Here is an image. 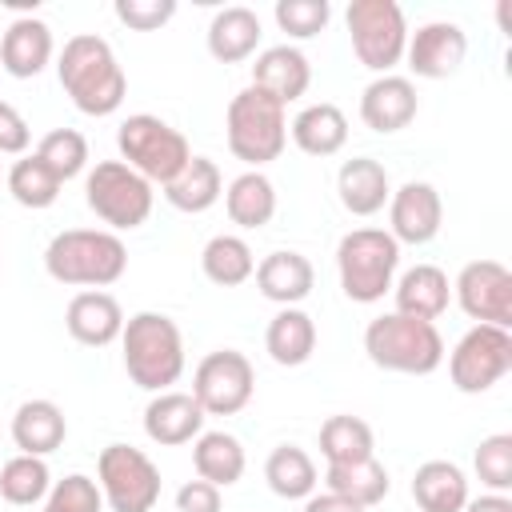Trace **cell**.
<instances>
[{
    "label": "cell",
    "mask_w": 512,
    "mask_h": 512,
    "mask_svg": "<svg viewBox=\"0 0 512 512\" xmlns=\"http://www.w3.org/2000/svg\"><path fill=\"white\" fill-rule=\"evenodd\" d=\"M56 76L68 100L84 116H112L128 96V76L112 44L96 32H80L64 40V52L56 56Z\"/></svg>",
    "instance_id": "1"
},
{
    "label": "cell",
    "mask_w": 512,
    "mask_h": 512,
    "mask_svg": "<svg viewBox=\"0 0 512 512\" xmlns=\"http://www.w3.org/2000/svg\"><path fill=\"white\" fill-rule=\"evenodd\" d=\"M44 272L68 288H108L128 272V248L108 228H64L44 248Z\"/></svg>",
    "instance_id": "2"
},
{
    "label": "cell",
    "mask_w": 512,
    "mask_h": 512,
    "mask_svg": "<svg viewBox=\"0 0 512 512\" xmlns=\"http://www.w3.org/2000/svg\"><path fill=\"white\" fill-rule=\"evenodd\" d=\"M124 372L144 392H168L184 372V336L180 324L164 312H136L120 332Z\"/></svg>",
    "instance_id": "3"
},
{
    "label": "cell",
    "mask_w": 512,
    "mask_h": 512,
    "mask_svg": "<svg viewBox=\"0 0 512 512\" xmlns=\"http://www.w3.org/2000/svg\"><path fill=\"white\" fill-rule=\"evenodd\" d=\"M364 352L384 372L428 376L444 364V336L432 320H412L400 312H384L364 328Z\"/></svg>",
    "instance_id": "4"
},
{
    "label": "cell",
    "mask_w": 512,
    "mask_h": 512,
    "mask_svg": "<svg viewBox=\"0 0 512 512\" xmlns=\"http://www.w3.org/2000/svg\"><path fill=\"white\" fill-rule=\"evenodd\" d=\"M400 268V244L384 228H352L336 244L340 288L352 304H376L392 292Z\"/></svg>",
    "instance_id": "5"
},
{
    "label": "cell",
    "mask_w": 512,
    "mask_h": 512,
    "mask_svg": "<svg viewBox=\"0 0 512 512\" xmlns=\"http://www.w3.org/2000/svg\"><path fill=\"white\" fill-rule=\"evenodd\" d=\"M224 136H228V152L236 160H244L248 168H264L272 164L284 144H288V116L284 104H276L272 96H264L260 88H244L228 100L224 112Z\"/></svg>",
    "instance_id": "6"
},
{
    "label": "cell",
    "mask_w": 512,
    "mask_h": 512,
    "mask_svg": "<svg viewBox=\"0 0 512 512\" xmlns=\"http://www.w3.org/2000/svg\"><path fill=\"white\" fill-rule=\"evenodd\" d=\"M116 148H120V160L132 172H140L148 184H160V188L192 160L188 136L180 128H172L168 120L152 116V112H136V116L120 120Z\"/></svg>",
    "instance_id": "7"
},
{
    "label": "cell",
    "mask_w": 512,
    "mask_h": 512,
    "mask_svg": "<svg viewBox=\"0 0 512 512\" xmlns=\"http://www.w3.org/2000/svg\"><path fill=\"white\" fill-rule=\"evenodd\" d=\"M84 204L100 224H108V232H132L152 216L156 192L124 160H100L84 176Z\"/></svg>",
    "instance_id": "8"
},
{
    "label": "cell",
    "mask_w": 512,
    "mask_h": 512,
    "mask_svg": "<svg viewBox=\"0 0 512 512\" xmlns=\"http://www.w3.org/2000/svg\"><path fill=\"white\" fill-rule=\"evenodd\" d=\"M344 24H348V36H352L356 60L368 72L388 76L404 60L408 20H404V8L396 0H352L348 12H344Z\"/></svg>",
    "instance_id": "9"
},
{
    "label": "cell",
    "mask_w": 512,
    "mask_h": 512,
    "mask_svg": "<svg viewBox=\"0 0 512 512\" xmlns=\"http://www.w3.org/2000/svg\"><path fill=\"white\" fill-rule=\"evenodd\" d=\"M96 484L112 512H152L160 500V468L132 444H108L96 456Z\"/></svg>",
    "instance_id": "10"
},
{
    "label": "cell",
    "mask_w": 512,
    "mask_h": 512,
    "mask_svg": "<svg viewBox=\"0 0 512 512\" xmlns=\"http://www.w3.org/2000/svg\"><path fill=\"white\" fill-rule=\"evenodd\" d=\"M508 372H512V332L508 328L472 324L448 352L452 388L464 396H480V392L496 388Z\"/></svg>",
    "instance_id": "11"
},
{
    "label": "cell",
    "mask_w": 512,
    "mask_h": 512,
    "mask_svg": "<svg viewBox=\"0 0 512 512\" xmlns=\"http://www.w3.org/2000/svg\"><path fill=\"white\" fill-rule=\"evenodd\" d=\"M252 392H256V368L236 348L208 352L192 372V396L204 408V416H236L240 408H248Z\"/></svg>",
    "instance_id": "12"
},
{
    "label": "cell",
    "mask_w": 512,
    "mask_h": 512,
    "mask_svg": "<svg viewBox=\"0 0 512 512\" xmlns=\"http://www.w3.org/2000/svg\"><path fill=\"white\" fill-rule=\"evenodd\" d=\"M452 296L460 312L476 324L512 332V272L500 260H472L452 280Z\"/></svg>",
    "instance_id": "13"
},
{
    "label": "cell",
    "mask_w": 512,
    "mask_h": 512,
    "mask_svg": "<svg viewBox=\"0 0 512 512\" xmlns=\"http://www.w3.org/2000/svg\"><path fill=\"white\" fill-rule=\"evenodd\" d=\"M468 56V36L452 20H428L416 32H408L404 60L420 80H448L460 72Z\"/></svg>",
    "instance_id": "14"
},
{
    "label": "cell",
    "mask_w": 512,
    "mask_h": 512,
    "mask_svg": "<svg viewBox=\"0 0 512 512\" xmlns=\"http://www.w3.org/2000/svg\"><path fill=\"white\" fill-rule=\"evenodd\" d=\"M444 224V200L428 180H408L388 196V236L396 244H428Z\"/></svg>",
    "instance_id": "15"
},
{
    "label": "cell",
    "mask_w": 512,
    "mask_h": 512,
    "mask_svg": "<svg viewBox=\"0 0 512 512\" xmlns=\"http://www.w3.org/2000/svg\"><path fill=\"white\" fill-rule=\"evenodd\" d=\"M64 328L84 348H108L124 332V308L104 288H84L64 308Z\"/></svg>",
    "instance_id": "16"
},
{
    "label": "cell",
    "mask_w": 512,
    "mask_h": 512,
    "mask_svg": "<svg viewBox=\"0 0 512 512\" xmlns=\"http://www.w3.org/2000/svg\"><path fill=\"white\" fill-rule=\"evenodd\" d=\"M204 408L196 404L192 392H156L144 408V436L160 448H180V444H192L200 432H204Z\"/></svg>",
    "instance_id": "17"
},
{
    "label": "cell",
    "mask_w": 512,
    "mask_h": 512,
    "mask_svg": "<svg viewBox=\"0 0 512 512\" xmlns=\"http://www.w3.org/2000/svg\"><path fill=\"white\" fill-rule=\"evenodd\" d=\"M420 112V100H416V84L408 76H376L364 92H360V120L380 132V136H392L400 128H408Z\"/></svg>",
    "instance_id": "18"
},
{
    "label": "cell",
    "mask_w": 512,
    "mask_h": 512,
    "mask_svg": "<svg viewBox=\"0 0 512 512\" xmlns=\"http://www.w3.org/2000/svg\"><path fill=\"white\" fill-rule=\"evenodd\" d=\"M312 84V64L296 44H272L256 56L252 64V88H260L264 96H272L276 104H292L308 92Z\"/></svg>",
    "instance_id": "19"
},
{
    "label": "cell",
    "mask_w": 512,
    "mask_h": 512,
    "mask_svg": "<svg viewBox=\"0 0 512 512\" xmlns=\"http://www.w3.org/2000/svg\"><path fill=\"white\" fill-rule=\"evenodd\" d=\"M52 28L40 16H16L0 36V68L16 80H32L52 64Z\"/></svg>",
    "instance_id": "20"
},
{
    "label": "cell",
    "mask_w": 512,
    "mask_h": 512,
    "mask_svg": "<svg viewBox=\"0 0 512 512\" xmlns=\"http://www.w3.org/2000/svg\"><path fill=\"white\" fill-rule=\"evenodd\" d=\"M256 288L264 300L280 304V308H296L300 300H308L312 284H316V268L304 252H292V248H280V252H268L260 264H256Z\"/></svg>",
    "instance_id": "21"
},
{
    "label": "cell",
    "mask_w": 512,
    "mask_h": 512,
    "mask_svg": "<svg viewBox=\"0 0 512 512\" xmlns=\"http://www.w3.org/2000/svg\"><path fill=\"white\" fill-rule=\"evenodd\" d=\"M336 196L344 204V212L352 216H376L388 196H392V180H388V168L372 156H352L340 164L336 172Z\"/></svg>",
    "instance_id": "22"
},
{
    "label": "cell",
    "mask_w": 512,
    "mask_h": 512,
    "mask_svg": "<svg viewBox=\"0 0 512 512\" xmlns=\"http://www.w3.org/2000/svg\"><path fill=\"white\" fill-rule=\"evenodd\" d=\"M392 300L400 316H412V320H440L448 312V300H452V284L448 276L436 268V264H416L408 268L396 284H392Z\"/></svg>",
    "instance_id": "23"
},
{
    "label": "cell",
    "mask_w": 512,
    "mask_h": 512,
    "mask_svg": "<svg viewBox=\"0 0 512 512\" xmlns=\"http://www.w3.org/2000/svg\"><path fill=\"white\" fill-rule=\"evenodd\" d=\"M204 36H208L212 60H220V64H240V60L256 56L264 28H260V16H256L252 8L228 4V8H220V12L208 20V32H204Z\"/></svg>",
    "instance_id": "24"
},
{
    "label": "cell",
    "mask_w": 512,
    "mask_h": 512,
    "mask_svg": "<svg viewBox=\"0 0 512 512\" xmlns=\"http://www.w3.org/2000/svg\"><path fill=\"white\" fill-rule=\"evenodd\" d=\"M68 436L64 408L56 400H24L12 412V444L24 456H52Z\"/></svg>",
    "instance_id": "25"
},
{
    "label": "cell",
    "mask_w": 512,
    "mask_h": 512,
    "mask_svg": "<svg viewBox=\"0 0 512 512\" xmlns=\"http://www.w3.org/2000/svg\"><path fill=\"white\" fill-rule=\"evenodd\" d=\"M288 136L304 156H336L348 144V116L336 104L320 100L292 116Z\"/></svg>",
    "instance_id": "26"
},
{
    "label": "cell",
    "mask_w": 512,
    "mask_h": 512,
    "mask_svg": "<svg viewBox=\"0 0 512 512\" xmlns=\"http://www.w3.org/2000/svg\"><path fill=\"white\" fill-rule=\"evenodd\" d=\"M412 500L420 512H460L468 504V476L452 460H424L412 476Z\"/></svg>",
    "instance_id": "27"
},
{
    "label": "cell",
    "mask_w": 512,
    "mask_h": 512,
    "mask_svg": "<svg viewBox=\"0 0 512 512\" xmlns=\"http://www.w3.org/2000/svg\"><path fill=\"white\" fill-rule=\"evenodd\" d=\"M224 196V176H220V164L208 160V156H192L168 184H164V200L176 208V212H208L216 200Z\"/></svg>",
    "instance_id": "28"
},
{
    "label": "cell",
    "mask_w": 512,
    "mask_h": 512,
    "mask_svg": "<svg viewBox=\"0 0 512 512\" xmlns=\"http://www.w3.org/2000/svg\"><path fill=\"white\" fill-rule=\"evenodd\" d=\"M264 352L280 364V368H300L312 360L316 352V320L304 308H280L268 320L264 332Z\"/></svg>",
    "instance_id": "29"
},
{
    "label": "cell",
    "mask_w": 512,
    "mask_h": 512,
    "mask_svg": "<svg viewBox=\"0 0 512 512\" xmlns=\"http://www.w3.org/2000/svg\"><path fill=\"white\" fill-rule=\"evenodd\" d=\"M192 468L200 480H208L216 488H232L244 476L248 456L232 432H200L192 440Z\"/></svg>",
    "instance_id": "30"
},
{
    "label": "cell",
    "mask_w": 512,
    "mask_h": 512,
    "mask_svg": "<svg viewBox=\"0 0 512 512\" xmlns=\"http://www.w3.org/2000/svg\"><path fill=\"white\" fill-rule=\"evenodd\" d=\"M224 212H228V220L240 224V228H264V224L276 216V184H272L260 168L240 172V176L224 188Z\"/></svg>",
    "instance_id": "31"
},
{
    "label": "cell",
    "mask_w": 512,
    "mask_h": 512,
    "mask_svg": "<svg viewBox=\"0 0 512 512\" xmlns=\"http://www.w3.org/2000/svg\"><path fill=\"white\" fill-rule=\"evenodd\" d=\"M388 488H392L388 468L376 456L356 460V464H328V472H324V492L344 496L360 508H376L388 496Z\"/></svg>",
    "instance_id": "32"
},
{
    "label": "cell",
    "mask_w": 512,
    "mask_h": 512,
    "mask_svg": "<svg viewBox=\"0 0 512 512\" xmlns=\"http://www.w3.org/2000/svg\"><path fill=\"white\" fill-rule=\"evenodd\" d=\"M264 480H268V488H272L280 500H308V496L316 492V484H320L312 456H308L304 448H296V444H276V448L268 452V460H264Z\"/></svg>",
    "instance_id": "33"
},
{
    "label": "cell",
    "mask_w": 512,
    "mask_h": 512,
    "mask_svg": "<svg viewBox=\"0 0 512 512\" xmlns=\"http://www.w3.org/2000/svg\"><path fill=\"white\" fill-rule=\"evenodd\" d=\"M200 268H204V276H208L212 284H220V288H236V284L252 280V272H256V256H252V248H248L244 236L220 232V236H212V240L200 248Z\"/></svg>",
    "instance_id": "34"
},
{
    "label": "cell",
    "mask_w": 512,
    "mask_h": 512,
    "mask_svg": "<svg viewBox=\"0 0 512 512\" xmlns=\"http://www.w3.org/2000/svg\"><path fill=\"white\" fill-rule=\"evenodd\" d=\"M320 456L328 464H356V460H368L376 456V436H372V424L360 420V416H328L320 424Z\"/></svg>",
    "instance_id": "35"
},
{
    "label": "cell",
    "mask_w": 512,
    "mask_h": 512,
    "mask_svg": "<svg viewBox=\"0 0 512 512\" xmlns=\"http://www.w3.org/2000/svg\"><path fill=\"white\" fill-rule=\"evenodd\" d=\"M60 180H56V172L32 152H24L12 168H8V192H12V200L20 204V208H52L56 204V196H60Z\"/></svg>",
    "instance_id": "36"
},
{
    "label": "cell",
    "mask_w": 512,
    "mask_h": 512,
    "mask_svg": "<svg viewBox=\"0 0 512 512\" xmlns=\"http://www.w3.org/2000/svg\"><path fill=\"white\" fill-rule=\"evenodd\" d=\"M48 488H52V472H48L44 456L20 452L0 468V496L16 508H32V504L48 500Z\"/></svg>",
    "instance_id": "37"
},
{
    "label": "cell",
    "mask_w": 512,
    "mask_h": 512,
    "mask_svg": "<svg viewBox=\"0 0 512 512\" xmlns=\"http://www.w3.org/2000/svg\"><path fill=\"white\" fill-rule=\"evenodd\" d=\"M36 156L56 172V180H72L88 168V140L76 132V128H52L40 144H36Z\"/></svg>",
    "instance_id": "38"
},
{
    "label": "cell",
    "mask_w": 512,
    "mask_h": 512,
    "mask_svg": "<svg viewBox=\"0 0 512 512\" xmlns=\"http://www.w3.org/2000/svg\"><path fill=\"white\" fill-rule=\"evenodd\" d=\"M472 468L480 476V484L488 492H512V436L508 432H492L476 444V456H472Z\"/></svg>",
    "instance_id": "39"
},
{
    "label": "cell",
    "mask_w": 512,
    "mask_h": 512,
    "mask_svg": "<svg viewBox=\"0 0 512 512\" xmlns=\"http://www.w3.org/2000/svg\"><path fill=\"white\" fill-rule=\"evenodd\" d=\"M272 16H276L280 32H288L292 40H312L328 28L332 4L328 0H276Z\"/></svg>",
    "instance_id": "40"
},
{
    "label": "cell",
    "mask_w": 512,
    "mask_h": 512,
    "mask_svg": "<svg viewBox=\"0 0 512 512\" xmlns=\"http://www.w3.org/2000/svg\"><path fill=\"white\" fill-rule=\"evenodd\" d=\"M44 508L48 512H104V496H100V484L92 476L68 472L64 480H52Z\"/></svg>",
    "instance_id": "41"
},
{
    "label": "cell",
    "mask_w": 512,
    "mask_h": 512,
    "mask_svg": "<svg viewBox=\"0 0 512 512\" xmlns=\"http://www.w3.org/2000/svg\"><path fill=\"white\" fill-rule=\"evenodd\" d=\"M112 12L132 32H156L176 16V0H116Z\"/></svg>",
    "instance_id": "42"
},
{
    "label": "cell",
    "mask_w": 512,
    "mask_h": 512,
    "mask_svg": "<svg viewBox=\"0 0 512 512\" xmlns=\"http://www.w3.org/2000/svg\"><path fill=\"white\" fill-rule=\"evenodd\" d=\"M28 144H32L28 120L8 100H0V156H24Z\"/></svg>",
    "instance_id": "43"
},
{
    "label": "cell",
    "mask_w": 512,
    "mask_h": 512,
    "mask_svg": "<svg viewBox=\"0 0 512 512\" xmlns=\"http://www.w3.org/2000/svg\"><path fill=\"white\" fill-rule=\"evenodd\" d=\"M176 512H224V500H220V488L208 484V480H188L176 488Z\"/></svg>",
    "instance_id": "44"
},
{
    "label": "cell",
    "mask_w": 512,
    "mask_h": 512,
    "mask_svg": "<svg viewBox=\"0 0 512 512\" xmlns=\"http://www.w3.org/2000/svg\"><path fill=\"white\" fill-rule=\"evenodd\" d=\"M304 512H368V508H360V504H352V500H344V496H332V492H312L308 500H304Z\"/></svg>",
    "instance_id": "45"
},
{
    "label": "cell",
    "mask_w": 512,
    "mask_h": 512,
    "mask_svg": "<svg viewBox=\"0 0 512 512\" xmlns=\"http://www.w3.org/2000/svg\"><path fill=\"white\" fill-rule=\"evenodd\" d=\"M460 512H512V496H504V492H484L476 500L468 496V504Z\"/></svg>",
    "instance_id": "46"
},
{
    "label": "cell",
    "mask_w": 512,
    "mask_h": 512,
    "mask_svg": "<svg viewBox=\"0 0 512 512\" xmlns=\"http://www.w3.org/2000/svg\"><path fill=\"white\" fill-rule=\"evenodd\" d=\"M44 512H48V508H44Z\"/></svg>",
    "instance_id": "47"
}]
</instances>
